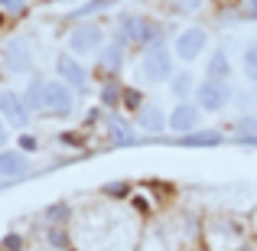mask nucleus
<instances>
[{
    "label": "nucleus",
    "instance_id": "bb28decb",
    "mask_svg": "<svg viewBox=\"0 0 257 251\" xmlns=\"http://www.w3.org/2000/svg\"><path fill=\"white\" fill-rule=\"evenodd\" d=\"M247 17L257 20V0H251V4H247Z\"/></svg>",
    "mask_w": 257,
    "mask_h": 251
},
{
    "label": "nucleus",
    "instance_id": "f3484780",
    "mask_svg": "<svg viewBox=\"0 0 257 251\" xmlns=\"http://www.w3.org/2000/svg\"><path fill=\"white\" fill-rule=\"evenodd\" d=\"M120 98H124V92H120L117 85H104V88H101V101H104V108H117Z\"/></svg>",
    "mask_w": 257,
    "mask_h": 251
},
{
    "label": "nucleus",
    "instance_id": "2eb2a0df",
    "mask_svg": "<svg viewBox=\"0 0 257 251\" xmlns=\"http://www.w3.org/2000/svg\"><path fill=\"white\" fill-rule=\"evenodd\" d=\"M43 78H33L30 82V88L23 92V105L30 108V111H36V108H43Z\"/></svg>",
    "mask_w": 257,
    "mask_h": 251
},
{
    "label": "nucleus",
    "instance_id": "9d476101",
    "mask_svg": "<svg viewBox=\"0 0 257 251\" xmlns=\"http://www.w3.org/2000/svg\"><path fill=\"white\" fill-rule=\"evenodd\" d=\"M26 170H30V163H26L23 153L0 150V176H4V180H17V176H23Z\"/></svg>",
    "mask_w": 257,
    "mask_h": 251
},
{
    "label": "nucleus",
    "instance_id": "dca6fc26",
    "mask_svg": "<svg viewBox=\"0 0 257 251\" xmlns=\"http://www.w3.org/2000/svg\"><path fill=\"white\" fill-rule=\"evenodd\" d=\"M101 62H104L107 69H117V65L124 62V43H120V39H117V43H111L104 49V56H101Z\"/></svg>",
    "mask_w": 257,
    "mask_h": 251
},
{
    "label": "nucleus",
    "instance_id": "4be33fe9",
    "mask_svg": "<svg viewBox=\"0 0 257 251\" xmlns=\"http://www.w3.org/2000/svg\"><path fill=\"white\" fill-rule=\"evenodd\" d=\"M46 219L62 222V219H65V206H52V209H46Z\"/></svg>",
    "mask_w": 257,
    "mask_h": 251
},
{
    "label": "nucleus",
    "instance_id": "423d86ee",
    "mask_svg": "<svg viewBox=\"0 0 257 251\" xmlns=\"http://www.w3.org/2000/svg\"><path fill=\"white\" fill-rule=\"evenodd\" d=\"M69 46L75 52H82V56H88V52H94V49L104 46V33H101L98 26H78V30L69 36Z\"/></svg>",
    "mask_w": 257,
    "mask_h": 251
},
{
    "label": "nucleus",
    "instance_id": "6e6552de",
    "mask_svg": "<svg viewBox=\"0 0 257 251\" xmlns=\"http://www.w3.org/2000/svg\"><path fill=\"white\" fill-rule=\"evenodd\" d=\"M56 69H59V75H62V82H65V85H75V88H85V85H88V72H85V65L78 62V59H72V56H59Z\"/></svg>",
    "mask_w": 257,
    "mask_h": 251
},
{
    "label": "nucleus",
    "instance_id": "6ab92c4d",
    "mask_svg": "<svg viewBox=\"0 0 257 251\" xmlns=\"http://www.w3.org/2000/svg\"><path fill=\"white\" fill-rule=\"evenodd\" d=\"M238 131L247 134L244 140H257V118H241L238 121Z\"/></svg>",
    "mask_w": 257,
    "mask_h": 251
},
{
    "label": "nucleus",
    "instance_id": "7ed1b4c3",
    "mask_svg": "<svg viewBox=\"0 0 257 251\" xmlns=\"http://www.w3.org/2000/svg\"><path fill=\"white\" fill-rule=\"evenodd\" d=\"M231 101V88L225 82H202L195 88V108H205V111H221V108Z\"/></svg>",
    "mask_w": 257,
    "mask_h": 251
},
{
    "label": "nucleus",
    "instance_id": "393cba45",
    "mask_svg": "<svg viewBox=\"0 0 257 251\" xmlns=\"http://www.w3.org/2000/svg\"><path fill=\"white\" fill-rule=\"evenodd\" d=\"M124 105H134V108H137L140 105V95L137 92H124Z\"/></svg>",
    "mask_w": 257,
    "mask_h": 251
},
{
    "label": "nucleus",
    "instance_id": "1a4fd4ad",
    "mask_svg": "<svg viewBox=\"0 0 257 251\" xmlns=\"http://www.w3.org/2000/svg\"><path fill=\"white\" fill-rule=\"evenodd\" d=\"M4 65H7L10 72H23V69H30V49H26L23 39H13V43L4 49Z\"/></svg>",
    "mask_w": 257,
    "mask_h": 251
},
{
    "label": "nucleus",
    "instance_id": "b1692460",
    "mask_svg": "<svg viewBox=\"0 0 257 251\" xmlns=\"http://www.w3.org/2000/svg\"><path fill=\"white\" fill-rule=\"evenodd\" d=\"M4 248H7V251H17V248H20V235H7Z\"/></svg>",
    "mask_w": 257,
    "mask_h": 251
},
{
    "label": "nucleus",
    "instance_id": "39448f33",
    "mask_svg": "<svg viewBox=\"0 0 257 251\" xmlns=\"http://www.w3.org/2000/svg\"><path fill=\"white\" fill-rule=\"evenodd\" d=\"M43 108L52 114H69L72 111V92L65 82H46L43 85Z\"/></svg>",
    "mask_w": 257,
    "mask_h": 251
},
{
    "label": "nucleus",
    "instance_id": "c85d7f7f",
    "mask_svg": "<svg viewBox=\"0 0 257 251\" xmlns=\"http://www.w3.org/2000/svg\"><path fill=\"white\" fill-rule=\"evenodd\" d=\"M4 140H7V127L0 124V147H4Z\"/></svg>",
    "mask_w": 257,
    "mask_h": 251
},
{
    "label": "nucleus",
    "instance_id": "f8f14e48",
    "mask_svg": "<svg viewBox=\"0 0 257 251\" xmlns=\"http://www.w3.org/2000/svg\"><path fill=\"white\" fill-rule=\"evenodd\" d=\"M205 75H208V82H225V78L231 75V62H228V56H225V52H215V56L208 59Z\"/></svg>",
    "mask_w": 257,
    "mask_h": 251
},
{
    "label": "nucleus",
    "instance_id": "f03ea898",
    "mask_svg": "<svg viewBox=\"0 0 257 251\" xmlns=\"http://www.w3.org/2000/svg\"><path fill=\"white\" fill-rule=\"evenodd\" d=\"M144 75L150 78V82H163V78L173 75V56H170V49H166L163 43H153L150 49H147V56H144Z\"/></svg>",
    "mask_w": 257,
    "mask_h": 251
},
{
    "label": "nucleus",
    "instance_id": "0eeeda50",
    "mask_svg": "<svg viewBox=\"0 0 257 251\" xmlns=\"http://www.w3.org/2000/svg\"><path fill=\"white\" fill-rule=\"evenodd\" d=\"M166 124H170L176 134L192 131V127L199 124V108H195V105H189V101H179V105L173 108V114L166 118Z\"/></svg>",
    "mask_w": 257,
    "mask_h": 251
},
{
    "label": "nucleus",
    "instance_id": "4468645a",
    "mask_svg": "<svg viewBox=\"0 0 257 251\" xmlns=\"http://www.w3.org/2000/svg\"><path fill=\"white\" fill-rule=\"evenodd\" d=\"M140 124H144L147 131L160 134L166 127V118H163V111H160V108H140Z\"/></svg>",
    "mask_w": 257,
    "mask_h": 251
},
{
    "label": "nucleus",
    "instance_id": "9b49d317",
    "mask_svg": "<svg viewBox=\"0 0 257 251\" xmlns=\"http://www.w3.org/2000/svg\"><path fill=\"white\" fill-rule=\"evenodd\" d=\"M0 114L10 118L13 124H26V105H23V98L13 95V92H0Z\"/></svg>",
    "mask_w": 257,
    "mask_h": 251
},
{
    "label": "nucleus",
    "instance_id": "ddd939ff",
    "mask_svg": "<svg viewBox=\"0 0 257 251\" xmlns=\"http://www.w3.org/2000/svg\"><path fill=\"white\" fill-rule=\"evenodd\" d=\"M179 144L182 147H215V144H221V134L218 131H195V134H186Z\"/></svg>",
    "mask_w": 257,
    "mask_h": 251
},
{
    "label": "nucleus",
    "instance_id": "cd10ccee",
    "mask_svg": "<svg viewBox=\"0 0 257 251\" xmlns=\"http://www.w3.org/2000/svg\"><path fill=\"white\" fill-rule=\"evenodd\" d=\"M0 4H10L13 10H20V7H23V0H0Z\"/></svg>",
    "mask_w": 257,
    "mask_h": 251
},
{
    "label": "nucleus",
    "instance_id": "20e7f679",
    "mask_svg": "<svg viewBox=\"0 0 257 251\" xmlns=\"http://www.w3.org/2000/svg\"><path fill=\"white\" fill-rule=\"evenodd\" d=\"M205 43H208V33L205 30H199V26L182 30L179 36H176V56L186 59V62H192V59H199L202 52H205Z\"/></svg>",
    "mask_w": 257,
    "mask_h": 251
},
{
    "label": "nucleus",
    "instance_id": "aec40b11",
    "mask_svg": "<svg viewBox=\"0 0 257 251\" xmlns=\"http://www.w3.org/2000/svg\"><path fill=\"white\" fill-rule=\"evenodd\" d=\"M189 82H192L189 75H176V78H173V92H176V95H186V92H189Z\"/></svg>",
    "mask_w": 257,
    "mask_h": 251
},
{
    "label": "nucleus",
    "instance_id": "f257e3e1",
    "mask_svg": "<svg viewBox=\"0 0 257 251\" xmlns=\"http://www.w3.org/2000/svg\"><path fill=\"white\" fill-rule=\"evenodd\" d=\"M120 43H160V26L147 17H120Z\"/></svg>",
    "mask_w": 257,
    "mask_h": 251
},
{
    "label": "nucleus",
    "instance_id": "5701e85b",
    "mask_svg": "<svg viewBox=\"0 0 257 251\" xmlns=\"http://www.w3.org/2000/svg\"><path fill=\"white\" fill-rule=\"evenodd\" d=\"M98 7H104V4H101V0H91V4H85V7H82V10H75V17H88V13H94Z\"/></svg>",
    "mask_w": 257,
    "mask_h": 251
},
{
    "label": "nucleus",
    "instance_id": "a211bd4d",
    "mask_svg": "<svg viewBox=\"0 0 257 251\" xmlns=\"http://www.w3.org/2000/svg\"><path fill=\"white\" fill-rule=\"evenodd\" d=\"M244 69H247V75L257 82V43H251L244 49Z\"/></svg>",
    "mask_w": 257,
    "mask_h": 251
},
{
    "label": "nucleus",
    "instance_id": "412c9836",
    "mask_svg": "<svg viewBox=\"0 0 257 251\" xmlns=\"http://www.w3.org/2000/svg\"><path fill=\"white\" fill-rule=\"evenodd\" d=\"M199 4H202V0H176V10L192 13V10H199Z\"/></svg>",
    "mask_w": 257,
    "mask_h": 251
},
{
    "label": "nucleus",
    "instance_id": "a878e982",
    "mask_svg": "<svg viewBox=\"0 0 257 251\" xmlns=\"http://www.w3.org/2000/svg\"><path fill=\"white\" fill-rule=\"evenodd\" d=\"M20 147H26V150H33V147H36V140H33V137H20Z\"/></svg>",
    "mask_w": 257,
    "mask_h": 251
}]
</instances>
